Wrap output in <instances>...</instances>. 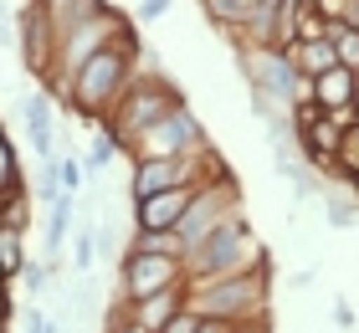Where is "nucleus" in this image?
<instances>
[{
	"label": "nucleus",
	"mask_w": 359,
	"mask_h": 333,
	"mask_svg": "<svg viewBox=\"0 0 359 333\" xmlns=\"http://www.w3.org/2000/svg\"><path fill=\"white\" fill-rule=\"evenodd\" d=\"M41 11L52 15V26H57V36H62L67 26H77V21H88V15L103 11V0H41Z\"/></svg>",
	"instance_id": "obj_15"
},
{
	"label": "nucleus",
	"mask_w": 359,
	"mask_h": 333,
	"mask_svg": "<svg viewBox=\"0 0 359 333\" xmlns=\"http://www.w3.org/2000/svg\"><path fill=\"white\" fill-rule=\"evenodd\" d=\"M185 303L201 318H231V323H252L267 308V277L262 266L252 272H226V277H205V282H185Z\"/></svg>",
	"instance_id": "obj_2"
},
{
	"label": "nucleus",
	"mask_w": 359,
	"mask_h": 333,
	"mask_svg": "<svg viewBox=\"0 0 359 333\" xmlns=\"http://www.w3.org/2000/svg\"><path fill=\"white\" fill-rule=\"evenodd\" d=\"M31 333H62L52 318H41V313H31Z\"/></svg>",
	"instance_id": "obj_33"
},
{
	"label": "nucleus",
	"mask_w": 359,
	"mask_h": 333,
	"mask_svg": "<svg viewBox=\"0 0 359 333\" xmlns=\"http://www.w3.org/2000/svg\"><path fill=\"white\" fill-rule=\"evenodd\" d=\"M329 41H334V52L344 67H354L359 72V26H329Z\"/></svg>",
	"instance_id": "obj_19"
},
{
	"label": "nucleus",
	"mask_w": 359,
	"mask_h": 333,
	"mask_svg": "<svg viewBox=\"0 0 359 333\" xmlns=\"http://www.w3.org/2000/svg\"><path fill=\"white\" fill-rule=\"evenodd\" d=\"M354 93H359V72H354V67H344V62L313 77V103H318L323 113H334V108H354Z\"/></svg>",
	"instance_id": "obj_11"
},
{
	"label": "nucleus",
	"mask_w": 359,
	"mask_h": 333,
	"mask_svg": "<svg viewBox=\"0 0 359 333\" xmlns=\"http://www.w3.org/2000/svg\"><path fill=\"white\" fill-rule=\"evenodd\" d=\"M252 266H262V246H257V236L241 226V215H231V221H221L185 257V282H205V277H226V272H252Z\"/></svg>",
	"instance_id": "obj_3"
},
{
	"label": "nucleus",
	"mask_w": 359,
	"mask_h": 333,
	"mask_svg": "<svg viewBox=\"0 0 359 333\" xmlns=\"http://www.w3.org/2000/svg\"><path fill=\"white\" fill-rule=\"evenodd\" d=\"M287 57H292V67H298L303 77H318V72H329V67H339V52H334L329 36H318V41H292Z\"/></svg>",
	"instance_id": "obj_14"
},
{
	"label": "nucleus",
	"mask_w": 359,
	"mask_h": 333,
	"mask_svg": "<svg viewBox=\"0 0 359 333\" xmlns=\"http://www.w3.org/2000/svg\"><path fill=\"white\" fill-rule=\"evenodd\" d=\"M170 11V0H144L139 6V21H154V15H165Z\"/></svg>",
	"instance_id": "obj_29"
},
{
	"label": "nucleus",
	"mask_w": 359,
	"mask_h": 333,
	"mask_svg": "<svg viewBox=\"0 0 359 333\" xmlns=\"http://www.w3.org/2000/svg\"><path fill=\"white\" fill-rule=\"evenodd\" d=\"M339 175L359 179V123H349L344 139H339Z\"/></svg>",
	"instance_id": "obj_21"
},
{
	"label": "nucleus",
	"mask_w": 359,
	"mask_h": 333,
	"mask_svg": "<svg viewBox=\"0 0 359 333\" xmlns=\"http://www.w3.org/2000/svg\"><path fill=\"white\" fill-rule=\"evenodd\" d=\"M93 261H97V231L83 226V231L72 236V266H77V272H88Z\"/></svg>",
	"instance_id": "obj_22"
},
{
	"label": "nucleus",
	"mask_w": 359,
	"mask_h": 333,
	"mask_svg": "<svg viewBox=\"0 0 359 333\" xmlns=\"http://www.w3.org/2000/svg\"><path fill=\"white\" fill-rule=\"evenodd\" d=\"M21 52H26V67L31 72H46L57 62V26L52 15L41 11V0L26 11V26H21Z\"/></svg>",
	"instance_id": "obj_10"
},
{
	"label": "nucleus",
	"mask_w": 359,
	"mask_h": 333,
	"mask_svg": "<svg viewBox=\"0 0 359 333\" xmlns=\"http://www.w3.org/2000/svg\"><path fill=\"white\" fill-rule=\"evenodd\" d=\"M67 221H72V190H62L52 200V231H46V252H57L62 236H67Z\"/></svg>",
	"instance_id": "obj_18"
},
{
	"label": "nucleus",
	"mask_w": 359,
	"mask_h": 333,
	"mask_svg": "<svg viewBox=\"0 0 359 333\" xmlns=\"http://www.w3.org/2000/svg\"><path fill=\"white\" fill-rule=\"evenodd\" d=\"M113 41H128V21H123V15H113L108 6L97 11V15H88V21H77V26H67V31H62V36H57V62H52L62 97L72 93L77 67H83L88 57H97L103 46H113Z\"/></svg>",
	"instance_id": "obj_4"
},
{
	"label": "nucleus",
	"mask_w": 359,
	"mask_h": 333,
	"mask_svg": "<svg viewBox=\"0 0 359 333\" xmlns=\"http://www.w3.org/2000/svg\"><path fill=\"white\" fill-rule=\"evenodd\" d=\"M318 36H329V21H323L313 6H303L298 11V26H292V41H318Z\"/></svg>",
	"instance_id": "obj_23"
},
{
	"label": "nucleus",
	"mask_w": 359,
	"mask_h": 333,
	"mask_svg": "<svg viewBox=\"0 0 359 333\" xmlns=\"http://www.w3.org/2000/svg\"><path fill=\"white\" fill-rule=\"evenodd\" d=\"M128 149H134L139 159L195 154V149H201V123H195V113H190L185 103H175V108L165 113V118H159V123H149V128H144V133H139V139L128 144Z\"/></svg>",
	"instance_id": "obj_8"
},
{
	"label": "nucleus",
	"mask_w": 359,
	"mask_h": 333,
	"mask_svg": "<svg viewBox=\"0 0 359 333\" xmlns=\"http://www.w3.org/2000/svg\"><path fill=\"white\" fill-rule=\"evenodd\" d=\"M201 333H236V323H231V318H205Z\"/></svg>",
	"instance_id": "obj_32"
},
{
	"label": "nucleus",
	"mask_w": 359,
	"mask_h": 333,
	"mask_svg": "<svg viewBox=\"0 0 359 333\" xmlns=\"http://www.w3.org/2000/svg\"><path fill=\"white\" fill-rule=\"evenodd\" d=\"M195 190H201V185H175V190H159V195L134 200V221H139V231H175L180 221H185Z\"/></svg>",
	"instance_id": "obj_9"
},
{
	"label": "nucleus",
	"mask_w": 359,
	"mask_h": 333,
	"mask_svg": "<svg viewBox=\"0 0 359 333\" xmlns=\"http://www.w3.org/2000/svg\"><path fill=\"white\" fill-rule=\"evenodd\" d=\"M0 323H6V318H0ZM0 333H6V328H0Z\"/></svg>",
	"instance_id": "obj_39"
},
{
	"label": "nucleus",
	"mask_w": 359,
	"mask_h": 333,
	"mask_svg": "<svg viewBox=\"0 0 359 333\" xmlns=\"http://www.w3.org/2000/svg\"><path fill=\"white\" fill-rule=\"evenodd\" d=\"M128 88H134V36L103 46L97 57H88L83 67H77L67 103L83 108V113H113L123 103Z\"/></svg>",
	"instance_id": "obj_1"
},
{
	"label": "nucleus",
	"mask_w": 359,
	"mask_h": 333,
	"mask_svg": "<svg viewBox=\"0 0 359 333\" xmlns=\"http://www.w3.org/2000/svg\"><path fill=\"white\" fill-rule=\"evenodd\" d=\"M180 308H185V282H180V287L154 292V297H144V303H134V313H128V318H134V323H144L149 333H159V328H165Z\"/></svg>",
	"instance_id": "obj_13"
},
{
	"label": "nucleus",
	"mask_w": 359,
	"mask_h": 333,
	"mask_svg": "<svg viewBox=\"0 0 359 333\" xmlns=\"http://www.w3.org/2000/svg\"><path fill=\"white\" fill-rule=\"evenodd\" d=\"M241 72L252 77L257 97H283V103H308L313 97V77H303L283 46H247L241 52Z\"/></svg>",
	"instance_id": "obj_5"
},
{
	"label": "nucleus",
	"mask_w": 359,
	"mask_h": 333,
	"mask_svg": "<svg viewBox=\"0 0 359 333\" xmlns=\"http://www.w3.org/2000/svg\"><path fill=\"white\" fill-rule=\"evenodd\" d=\"M118 149H123V144H118V133H113V128L97 133V139H93V154H88V170H103V164L118 154Z\"/></svg>",
	"instance_id": "obj_24"
},
{
	"label": "nucleus",
	"mask_w": 359,
	"mask_h": 333,
	"mask_svg": "<svg viewBox=\"0 0 359 333\" xmlns=\"http://www.w3.org/2000/svg\"><path fill=\"white\" fill-rule=\"evenodd\" d=\"M247 6H262V0H247Z\"/></svg>",
	"instance_id": "obj_37"
},
{
	"label": "nucleus",
	"mask_w": 359,
	"mask_h": 333,
	"mask_svg": "<svg viewBox=\"0 0 359 333\" xmlns=\"http://www.w3.org/2000/svg\"><path fill=\"white\" fill-rule=\"evenodd\" d=\"M201 323H205V318L185 303V308H180V313H175V318H170L165 328H159V333H201Z\"/></svg>",
	"instance_id": "obj_26"
},
{
	"label": "nucleus",
	"mask_w": 359,
	"mask_h": 333,
	"mask_svg": "<svg viewBox=\"0 0 359 333\" xmlns=\"http://www.w3.org/2000/svg\"><path fill=\"white\" fill-rule=\"evenodd\" d=\"M313 11H318L329 26H339V21L349 15V0H313Z\"/></svg>",
	"instance_id": "obj_27"
},
{
	"label": "nucleus",
	"mask_w": 359,
	"mask_h": 333,
	"mask_svg": "<svg viewBox=\"0 0 359 333\" xmlns=\"http://www.w3.org/2000/svg\"><path fill=\"white\" fill-rule=\"evenodd\" d=\"M354 113H359V93H354Z\"/></svg>",
	"instance_id": "obj_36"
},
{
	"label": "nucleus",
	"mask_w": 359,
	"mask_h": 333,
	"mask_svg": "<svg viewBox=\"0 0 359 333\" xmlns=\"http://www.w3.org/2000/svg\"><path fill=\"white\" fill-rule=\"evenodd\" d=\"M0 282H6V277H0ZM6 313H11V308H6V297H0V318H6Z\"/></svg>",
	"instance_id": "obj_35"
},
{
	"label": "nucleus",
	"mask_w": 359,
	"mask_h": 333,
	"mask_svg": "<svg viewBox=\"0 0 359 333\" xmlns=\"http://www.w3.org/2000/svg\"><path fill=\"white\" fill-rule=\"evenodd\" d=\"M303 6H313V0H303Z\"/></svg>",
	"instance_id": "obj_38"
},
{
	"label": "nucleus",
	"mask_w": 359,
	"mask_h": 333,
	"mask_svg": "<svg viewBox=\"0 0 359 333\" xmlns=\"http://www.w3.org/2000/svg\"><path fill=\"white\" fill-rule=\"evenodd\" d=\"M175 103H180V97H175V88H165L159 77H144V82H134V88L123 93V103L108 113V118H113V133H118V144L128 149V144H134V139H139V133L149 128V123H159V118H165V113H170Z\"/></svg>",
	"instance_id": "obj_6"
},
{
	"label": "nucleus",
	"mask_w": 359,
	"mask_h": 333,
	"mask_svg": "<svg viewBox=\"0 0 359 333\" xmlns=\"http://www.w3.org/2000/svg\"><path fill=\"white\" fill-rule=\"evenodd\" d=\"M134 246H139V252H175V257H185V241H180V231H139Z\"/></svg>",
	"instance_id": "obj_20"
},
{
	"label": "nucleus",
	"mask_w": 359,
	"mask_h": 333,
	"mask_svg": "<svg viewBox=\"0 0 359 333\" xmlns=\"http://www.w3.org/2000/svg\"><path fill=\"white\" fill-rule=\"evenodd\" d=\"M108 333H149V328H144V323H134V318H128V323H113Z\"/></svg>",
	"instance_id": "obj_34"
},
{
	"label": "nucleus",
	"mask_w": 359,
	"mask_h": 333,
	"mask_svg": "<svg viewBox=\"0 0 359 333\" xmlns=\"http://www.w3.org/2000/svg\"><path fill=\"white\" fill-rule=\"evenodd\" d=\"M205 15H210L216 26H231V31H241V26L252 21V6H247V0H205Z\"/></svg>",
	"instance_id": "obj_17"
},
{
	"label": "nucleus",
	"mask_w": 359,
	"mask_h": 333,
	"mask_svg": "<svg viewBox=\"0 0 359 333\" xmlns=\"http://www.w3.org/2000/svg\"><path fill=\"white\" fill-rule=\"evenodd\" d=\"M15 179H21V175H15V149H11L6 133H0V195L15 190Z\"/></svg>",
	"instance_id": "obj_25"
},
{
	"label": "nucleus",
	"mask_w": 359,
	"mask_h": 333,
	"mask_svg": "<svg viewBox=\"0 0 359 333\" xmlns=\"http://www.w3.org/2000/svg\"><path fill=\"white\" fill-rule=\"evenodd\" d=\"M26 272V252H21V226L0 221V277H21Z\"/></svg>",
	"instance_id": "obj_16"
},
{
	"label": "nucleus",
	"mask_w": 359,
	"mask_h": 333,
	"mask_svg": "<svg viewBox=\"0 0 359 333\" xmlns=\"http://www.w3.org/2000/svg\"><path fill=\"white\" fill-rule=\"evenodd\" d=\"M185 282V257L175 252H128L123 257V297L128 303H144V297L165 292V287H180Z\"/></svg>",
	"instance_id": "obj_7"
},
{
	"label": "nucleus",
	"mask_w": 359,
	"mask_h": 333,
	"mask_svg": "<svg viewBox=\"0 0 359 333\" xmlns=\"http://www.w3.org/2000/svg\"><path fill=\"white\" fill-rule=\"evenodd\" d=\"M329 221H334V226H354V221H359V215H354L349 205H329Z\"/></svg>",
	"instance_id": "obj_31"
},
{
	"label": "nucleus",
	"mask_w": 359,
	"mask_h": 333,
	"mask_svg": "<svg viewBox=\"0 0 359 333\" xmlns=\"http://www.w3.org/2000/svg\"><path fill=\"white\" fill-rule=\"evenodd\" d=\"M26 133H31V149L41 154V164L57 154V123H52V103H46V93L26 97Z\"/></svg>",
	"instance_id": "obj_12"
},
{
	"label": "nucleus",
	"mask_w": 359,
	"mask_h": 333,
	"mask_svg": "<svg viewBox=\"0 0 359 333\" xmlns=\"http://www.w3.org/2000/svg\"><path fill=\"white\" fill-rule=\"evenodd\" d=\"M21 277H26V287H31V292H41V287H46V266H26Z\"/></svg>",
	"instance_id": "obj_30"
},
{
	"label": "nucleus",
	"mask_w": 359,
	"mask_h": 333,
	"mask_svg": "<svg viewBox=\"0 0 359 333\" xmlns=\"http://www.w3.org/2000/svg\"><path fill=\"white\" fill-rule=\"evenodd\" d=\"M57 179H62V190H77V185H83V170H77V159H57Z\"/></svg>",
	"instance_id": "obj_28"
}]
</instances>
